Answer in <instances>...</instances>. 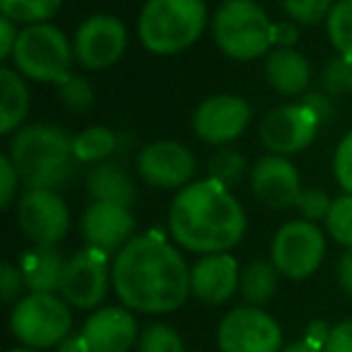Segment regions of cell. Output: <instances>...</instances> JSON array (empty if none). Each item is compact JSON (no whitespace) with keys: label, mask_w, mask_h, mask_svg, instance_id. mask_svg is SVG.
I'll return each instance as SVG.
<instances>
[{"label":"cell","mask_w":352,"mask_h":352,"mask_svg":"<svg viewBox=\"0 0 352 352\" xmlns=\"http://www.w3.org/2000/svg\"><path fill=\"white\" fill-rule=\"evenodd\" d=\"M123 307L140 314H169L191 294V268L174 244L157 232L135 234L111 263Z\"/></svg>","instance_id":"6da1fadb"},{"label":"cell","mask_w":352,"mask_h":352,"mask_svg":"<svg viewBox=\"0 0 352 352\" xmlns=\"http://www.w3.org/2000/svg\"><path fill=\"white\" fill-rule=\"evenodd\" d=\"M169 234L193 254H227L246 234V212L215 179L191 182L169 208Z\"/></svg>","instance_id":"7a4b0ae2"},{"label":"cell","mask_w":352,"mask_h":352,"mask_svg":"<svg viewBox=\"0 0 352 352\" xmlns=\"http://www.w3.org/2000/svg\"><path fill=\"white\" fill-rule=\"evenodd\" d=\"M12 164L27 188H60L75 171L73 135L51 123L17 128L10 140Z\"/></svg>","instance_id":"3957f363"},{"label":"cell","mask_w":352,"mask_h":352,"mask_svg":"<svg viewBox=\"0 0 352 352\" xmlns=\"http://www.w3.org/2000/svg\"><path fill=\"white\" fill-rule=\"evenodd\" d=\"M206 25V0H145L138 20V36L150 54L171 56L196 44Z\"/></svg>","instance_id":"277c9868"},{"label":"cell","mask_w":352,"mask_h":352,"mask_svg":"<svg viewBox=\"0 0 352 352\" xmlns=\"http://www.w3.org/2000/svg\"><path fill=\"white\" fill-rule=\"evenodd\" d=\"M212 36L227 58H263L275 46V22L256 0H225L212 15Z\"/></svg>","instance_id":"5b68a950"},{"label":"cell","mask_w":352,"mask_h":352,"mask_svg":"<svg viewBox=\"0 0 352 352\" xmlns=\"http://www.w3.org/2000/svg\"><path fill=\"white\" fill-rule=\"evenodd\" d=\"M10 60L22 78L46 85H63L73 75V39H68L51 22L27 25L20 30Z\"/></svg>","instance_id":"8992f818"},{"label":"cell","mask_w":352,"mask_h":352,"mask_svg":"<svg viewBox=\"0 0 352 352\" xmlns=\"http://www.w3.org/2000/svg\"><path fill=\"white\" fill-rule=\"evenodd\" d=\"M10 331L25 347H58L73 333L70 304L56 292H30L12 307Z\"/></svg>","instance_id":"52a82bcc"},{"label":"cell","mask_w":352,"mask_h":352,"mask_svg":"<svg viewBox=\"0 0 352 352\" xmlns=\"http://www.w3.org/2000/svg\"><path fill=\"white\" fill-rule=\"evenodd\" d=\"M326 256V234L309 220H289L275 232L270 261L287 280H307Z\"/></svg>","instance_id":"ba28073f"},{"label":"cell","mask_w":352,"mask_h":352,"mask_svg":"<svg viewBox=\"0 0 352 352\" xmlns=\"http://www.w3.org/2000/svg\"><path fill=\"white\" fill-rule=\"evenodd\" d=\"M220 352H280L283 328L263 307H236L217 326Z\"/></svg>","instance_id":"9c48e42d"},{"label":"cell","mask_w":352,"mask_h":352,"mask_svg":"<svg viewBox=\"0 0 352 352\" xmlns=\"http://www.w3.org/2000/svg\"><path fill=\"white\" fill-rule=\"evenodd\" d=\"M128 46L126 25L116 15L97 12L80 22L73 34L75 63L85 70H107L121 60Z\"/></svg>","instance_id":"30bf717a"},{"label":"cell","mask_w":352,"mask_h":352,"mask_svg":"<svg viewBox=\"0 0 352 352\" xmlns=\"http://www.w3.org/2000/svg\"><path fill=\"white\" fill-rule=\"evenodd\" d=\"M111 280V265H109V254L99 249L78 251L68 258L60 283V297L73 309H97L104 302L109 292Z\"/></svg>","instance_id":"8fae6325"},{"label":"cell","mask_w":352,"mask_h":352,"mask_svg":"<svg viewBox=\"0 0 352 352\" xmlns=\"http://www.w3.org/2000/svg\"><path fill=\"white\" fill-rule=\"evenodd\" d=\"M17 225L34 246H56L70 230V210L58 191L27 188L17 203Z\"/></svg>","instance_id":"7c38bea8"},{"label":"cell","mask_w":352,"mask_h":352,"mask_svg":"<svg viewBox=\"0 0 352 352\" xmlns=\"http://www.w3.org/2000/svg\"><path fill=\"white\" fill-rule=\"evenodd\" d=\"M323 123L307 104H285L265 113L261 121V142L270 155H294L316 140V133Z\"/></svg>","instance_id":"4fadbf2b"},{"label":"cell","mask_w":352,"mask_h":352,"mask_svg":"<svg viewBox=\"0 0 352 352\" xmlns=\"http://www.w3.org/2000/svg\"><path fill=\"white\" fill-rule=\"evenodd\" d=\"M251 104L239 94H215L193 113V133L206 145H230L251 123Z\"/></svg>","instance_id":"5bb4252c"},{"label":"cell","mask_w":352,"mask_h":352,"mask_svg":"<svg viewBox=\"0 0 352 352\" xmlns=\"http://www.w3.org/2000/svg\"><path fill=\"white\" fill-rule=\"evenodd\" d=\"M138 174L155 188H186L196 174V157L176 140H157L138 152Z\"/></svg>","instance_id":"9a60e30c"},{"label":"cell","mask_w":352,"mask_h":352,"mask_svg":"<svg viewBox=\"0 0 352 352\" xmlns=\"http://www.w3.org/2000/svg\"><path fill=\"white\" fill-rule=\"evenodd\" d=\"M251 191L265 208L285 210L297 206L302 196V179L287 157L265 155L251 169Z\"/></svg>","instance_id":"2e32d148"},{"label":"cell","mask_w":352,"mask_h":352,"mask_svg":"<svg viewBox=\"0 0 352 352\" xmlns=\"http://www.w3.org/2000/svg\"><path fill=\"white\" fill-rule=\"evenodd\" d=\"M82 236L87 246L104 254H118L135 236V217L131 208L118 203H92L82 215Z\"/></svg>","instance_id":"e0dca14e"},{"label":"cell","mask_w":352,"mask_h":352,"mask_svg":"<svg viewBox=\"0 0 352 352\" xmlns=\"http://www.w3.org/2000/svg\"><path fill=\"white\" fill-rule=\"evenodd\" d=\"M241 270L232 254H208L191 268V294L203 304H225L239 289Z\"/></svg>","instance_id":"ac0fdd59"},{"label":"cell","mask_w":352,"mask_h":352,"mask_svg":"<svg viewBox=\"0 0 352 352\" xmlns=\"http://www.w3.org/2000/svg\"><path fill=\"white\" fill-rule=\"evenodd\" d=\"M82 333L92 352H131L140 338L135 314L128 307L97 309L85 321Z\"/></svg>","instance_id":"d6986e66"},{"label":"cell","mask_w":352,"mask_h":352,"mask_svg":"<svg viewBox=\"0 0 352 352\" xmlns=\"http://www.w3.org/2000/svg\"><path fill=\"white\" fill-rule=\"evenodd\" d=\"M265 80L275 92L297 97V94H307L311 82V68L299 51L278 46L265 56Z\"/></svg>","instance_id":"ffe728a7"},{"label":"cell","mask_w":352,"mask_h":352,"mask_svg":"<svg viewBox=\"0 0 352 352\" xmlns=\"http://www.w3.org/2000/svg\"><path fill=\"white\" fill-rule=\"evenodd\" d=\"M65 263L56 246H32L20 258V270L30 292H60Z\"/></svg>","instance_id":"44dd1931"},{"label":"cell","mask_w":352,"mask_h":352,"mask_svg":"<svg viewBox=\"0 0 352 352\" xmlns=\"http://www.w3.org/2000/svg\"><path fill=\"white\" fill-rule=\"evenodd\" d=\"M85 188H87L92 203H118V206L131 208L138 196L131 174L121 164H116V162H99V164H94L87 171Z\"/></svg>","instance_id":"7402d4cb"},{"label":"cell","mask_w":352,"mask_h":352,"mask_svg":"<svg viewBox=\"0 0 352 352\" xmlns=\"http://www.w3.org/2000/svg\"><path fill=\"white\" fill-rule=\"evenodd\" d=\"M30 111V89L15 68L0 70V133L12 135Z\"/></svg>","instance_id":"603a6c76"},{"label":"cell","mask_w":352,"mask_h":352,"mask_svg":"<svg viewBox=\"0 0 352 352\" xmlns=\"http://www.w3.org/2000/svg\"><path fill=\"white\" fill-rule=\"evenodd\" d=\"M278 268L273 261H251L244 270H241L239 280V292L246 304L251 307H265L278 292Z\"/></svg>","instance_id":"cb8c5ba5"},{"label":"cell","mask_w":352,"mask_h":352,"mask_svg":"<svg viewBox=\"0 0 352 352\" xmlns=\"http://www.w3.org/2000/svg\"><path fill=\"white\" fill-rule=\"evenodd\" d=\"M116 147H118V135L111 128H104V126H92L73 138V155L75 162H80V164L107 162L116 152Z\"/></svg>","instance_id":"d4e9b609"},{"label":"cell","mask_w":352,"mask_h":352,"mask_svg":"<svg viewBox=\"0 0 352 352\" xmlns=\"http://www.w3.org/2000/svg\"><path fill=\"white\" fill-rule=\"evenodd\" d=\"M60 6L63 0H0V12L15 25L27 27L49 22L54 15H58Z\"/></svg>","instance_id":"484cf974"},{"label":"cell","mask_w":352,"mask_h":352,"mask_svg":"<svg viewBox=\"0 0 352 352\" xmlns=\"http://www.w3.org/2000/svg\"><path fill=\"white\" fill-rule=\"evenodd\" d=\"M326 34L338 56L352 60V0H338L326 20Z\"/></svg>","instance_id":"4316f807"},{"label":"cell","mask_w":352,"mask_h":352,"mask_svg":"<svg viewBox=\"0 0 352 352\" xmlns=\"http://www.w3.org/2000/svg\"><path fill=\"white\" fill-rule=\"evenodd\" d=\"M246 169H249L246 157L236 150H220L208 162V174H210V179L220 182L222 186H227V188L236 186L246 176Z\"/></svg>","instance_id":"83f0119b"},{"label":"cell","mask_w":352,"mask_h":352,"mask_svg":"<svg viewBox=\"0 0 352 352\" xmlns=\"http://www.w3.org/2000/svg\"><path fill=\"white\" fill-rule=\"evenodd\" d=\"M326 232L336 244L352 249V193L333 198L331 212L326 217Z\"/></svg>","instance_id":"f1b7e54d"},{"label":"cell","mask_w":352,"mask_h":352,"mask_svg":"<svg viewBox=\"0 0 352 352\" xmlns=\"http://www.w3.org/2000/svg\"><path fill=\"white\" fill-rule=\"evenodd\" d=\"M138 352H184L179 331L166 323H150L138 338Z\"/></svg>","instance_id":"f546056e"},{"label":"cell","mask_w":352,"mask_h":352,"mask_svg":"<svg viewBox=\"0 0 352 352\" xmlns=\"http://www.w3.org/2000/svg\"><path fill=\"white\" fill-rule=\"evenodd\" d=\"M333 6H336L333 0H283V8L289 20L309 27L326 22Z\"/></svg>","instance_id":"4dcf8cb0"},{"label":"cell","mask_w":352,"mask_h":352,"mask_svg":"<svg viewBox=\"0 0 352 352\" xmlns=\"http://www.w3.org/2000/svg\"><path fill=\"white\" fill-rule=\"evenodd\" d=\"M58 97L68 111L80 113L94 104V89H92V85L87 82V78L70 75L63 85H58Z\"/></svg>","instance_id":"1f68e13d"},{"label":"cell","mask_w":352,"mask_h":352,"mask_svg":"<svg viewBox=\"0 0 352 352\" xmlns=\"http://www.w3.org/2000/svg\"><path fill=\"white\" fill-rule=\"evenodd\" d=\"M323 89L333 97H340V94L352 92V60L345 56H336L326 63L321 73Z\"/></svg>","instance_id":"d6a6232c"},{"label":"cell","mask_w":352,"mask_h":352,"mask_svg":"<svg viewBox=\"0 0 352 352\" xmlns=\"http://www.w3.org/2000/svg\"><path fill=\"white\" fill-rule=\"evenodd\" d=\"M331 196H328L326 191H321V188H309V191H302V196H299L297 201V210L299 215H302V220H309V222H326L328 212H331Z\"/></svg>","instance_id":"836d02e7"},{"label":"cell","mask_w":352,"mask_h":352,"mask_svg":"<svg viewBox=\"0 0 352 352\" xmlns=\"http://www.w3.org/2000/svg\"><path fill=\"white\" fill-rule=\"evenodd\" d=\"M333 174L342 193H352V131L338 142L333 155Z\"/></svg>","instance_id":"e575fe53"},{"label":"cell","mask_w":352,"mask_h":352,"mask_svg":"<svg viewBox=\"0 0 352 352\" xmlns=\"http://www.w3.org/2000/svg\"><path fill=\"white\" fill-rule=\"evenodd\" d=\"M22 289H27V285L20 265H12V263L0 265V297H3V302L17 304L22 299Z\"/></svg>","instance_id":"d590c367"},{"label":"cell","mask_w":352,"mask_h":352,"mask_svg":"<svg viewBox=\"0 0 352 352\" xmlns=\"http://www.w3.org/2000/svg\"><path fill=\"white\" fill-rule=\"evenodd\" d=\"M20 171L12 164L10 155H0V206L10 208L12 201L17 198V188H20Z\"/></svg>","instance_id":"8d00e7d4"},{"label":"cell","mask_w":352,"mask_h":352,"mask_svg":"<svg viewBox=\"0 0 352 352\" xmlns=\"http://www.w3.org/2000/svg\"><path fill=\"white\" fill-rule=\"evenodd\" d=\"M323 352H352V318H345L331 328Z\"/></svg>","instance_id":"74e56055"},{"label":"cell","mask_w":352,"mask_h":352,"mask_svg":"<svg viewBox=\"0 0 352 352\" xmlns=\"http://www.w3.org/2000/svg\"><path fill=\"white\" fill-rule=\"evenodd\" d=\"M299 102L307 104V107L311 109L314 113H316V118L321 123L331 121L333 102L328 99V92H307V94H302V99H299Z\"/></svg>","instance_id":"f35d334b"},{"label":"cell","mask_w":352,"mask_h":352,"mask_svg":"<svg viewBox=\"0 0 352 352\" xmlns=\"http://www.w3.org/2000/svg\"><path fill=\"white\" fill-rule=\"evenodd\" d=\"M17 36H20V30L15 27V22L8 20V17H3V20H0V58L3 60L12 58Z\"/></svg>","instance_id":"ab89813d"},{"label":"cell","mask_w":352,"mask_h":352,"mask_svg":"<svg viewBox=\"0 0 352 352\" xmlns=\"http://www.w3.org/2000/svg\"><path fill=\"white\" fill-rule=\"evenodd\" d=\"M338 283H340L342 292L352 297V249H345V254L338 261Z\"/></svg>","instance_id":"60d3db41"},{"label":"cell","mask_w":352,"mask_h":352,"mask_svg":"<svg viewBox=\"0 0 352 352\" xmlns=\"http://www.w3.org/2000/svg\"><path fill=\"white\" fill-rule=\"evenodd\" d=\"M299 39V32L294 27V22H278L275 25V46H285V49H292Z\"/></svg>","instance_id":"b9f144b4"},{"label":"cell","mask_w":352,"mask_h":352,"mask_svg":"<svg viewBox=\"0 0 352 352\" xmlns=\"http://www.w3.org/2000/svg\"><path fill=\"white\" fill-rule=\"evenodd\" d=\"M56 352H92L89 350V342L87 338H85V333H70L68 338H63V340L58 342V347H56Z\"/></svg>","instance_id":"7bdbcfd3"},{"label":"cell","mask_w":352,"mask_h":352,"mask_svg":"<svg viewBox=\"0 0 352 352\" xmlns=\"http://www.w3.org/2000/svg\"><path fill=\"white\" fill-rule=\"evenodd\" d=\"M331 328L333 326H328V321L309 323V326H307V338H304V340H309V342H314V345L323 347V345H326V340H328V336H331Z\"/></svg>","instance_id":"ee69618b"},{"label":"cell","mask_w":352,"mask_h":352,"mask_svg":"<svg viewBox=\"0 0 352 352\" xmlns=\"http://www.w3.org/2000/svg\"><path fill=\"white\" fill-rule=\"evenodd\" d=\"M280 352H323V347L314 345V342H309V340H299V342H292V345L283 347Z\"/></svg>","instance_id":"f6af8a7d"},{"label":"cell","mask_w":352,"mask_h":352,"mask_svg":"<svg viewBox=\"0 0 352 352\" xmlns=\"http://www.w3.org/2000/svg\"><path fill=\"white\" fill-rule=\"evenodd\" d=\"M8 352H41V350H34V347H15V350H8Z\"/></svg>","instance_id":"bcb514c9"}]
</instances>
